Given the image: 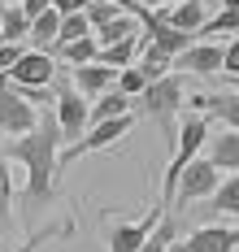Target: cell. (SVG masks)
Segmentation results:
<instances>
[{
	"instance_id": "cell-35",
	"label": "cell",
	"mask_w": 239,
	"mask_h": 252,
	"mask_svg": "<svg viewBox=\"0 0 239 252\" xmlns=\"http://www.w3.org/2000/svg\"><path fill=\"white\" fill-rule=\"evenodd\" d=\"M222 9H239V0H222Z\"/></svg>"
},
{
	"instance_id": "cell-5",
	"label": "cell",
	"mask_w": 239,
	"mask_h": 252,
	"mask_svg": "<svg viewBox=\"0 0 239 252\" xmlns=\"http://www.w3.org/2000/svg\"><path fill=\"white\" fill-rule=\"evenodd\" d=\"M165 218V209H148L144 218H131V222H122V218H109L105 222V252H139L148 244V235L157 230V222Z\"/></svg>"
},
{
	"instance_id": "cell-15",
	"label": "cell",
	"mask_w": 239,
	"mask_h": 252,
	"mask_svg": "<svg viewBox=\"0 0 239 252\" xmlns=\"http://www.w3.org/2000/svg\"><path fill=\"white\" fill-rule=\"evenodd\" d=\"M196 113H205V118H217V122H226V130H239V92H217V96H196Z\"/></svg>"
},
{
	"instance_id": "cell-4",
	"label": "cell",
	"mask_w": 239,
	"mask_h": 252,
	"mask_svg": "<svg viewBox=\"0 0 239 252\" xmlns=\"http://www.w3.org/2000/svg\"><path fill=\"white\" fill-rule=\"evenodd\" d=\"M57 135H61V152H70L74 144H79L83 135H87V100H83L79 92H74V83L70 78H57Z\"/></svg>"
},
{
	"instance_id": "cell-34",
	"label": "cell",
	"mask_w": 239,
	"mask_h": 252,
	"mask_svg": "<svg viewBox=\"0 0 239 252\" xmlns=\"http://www.w3.org/2000/svg\"><path fill=\"white\" fill-rule=\"evenodd\" d=\"M139 4H144V9H174L179 0H139Z\"/></svg>"
},
{
	"instance_id": "cell-36",
	"label": "cell",
	"mask_w": 239,
	"mask_h": 252,
	"mask_svg": "<svg viewBox=\"0 0 239 252\" xmlns=\"http://www.w3.org/2000/svg\"><path fill=\"white\" fill-rule=\"evenodd\" d=\"M0 4H22V0H0Z\"/></svg>"
},
{
	"instance_id": "cell-9",
	"label": "cell",
	"mask_w": 239,
	"mask_h": 252,
	"mask_svg": "<svg viewBox=\"0 0 239 252\" xmlns=\"http://www.w3.org/2000/svg\"><path fill=\"white\" fill-rule=\"evenodd\" d=\"M4 83H9V87H30V92H48V83H57V61L48 52L27 48L13 61V70L4 74Z\"/></svg>"
},
{
	"instance_id": "cell-23",
	"label": "cell",
	"mask_w": 239,
	"mask_h": 252,
	"mask_svg": "<svg viewBox=\"0 0 239 252\" xmlns=\"http://www.w3.org/2000/svg\"><path fill=\"white\" fill-rule=\"evenodd\" d=\"M131 35H139V22H135L131 13H122V18H113V22H105V26H96V31H91V39H96L100 48L118 44V39H131Z\"/></svg>"
},
{
	"instance_id": "cell-31",
	"label": "cell",
	"mask_w": 239,
	"mask_h": 252,
	"mask_svg": "<svg viewBox=\"0 0 239 252\" xmlns=\"http://www.w3.org/2000/svg\"><path fill=\"white\" fill-rule=\"evenodd\" d=\"M22 44H0V78L9 74V70H13V61H18V57H22Z\"/></svg>"
},
{
	"instance_id": "cell-18",
	"label": "cell",
	"mask_w": 239,
	"mask_h": 252,
	"mask_svg": "<svg viewBox=\"0 0 239 252\" xmlns=\"http://www.w3.org/2000/svg\"><path fill=\"white\" fill-rule=\"evenodd\" d=\"M135 70L144 74V83H157V78H165L170 70H174V57L161 52V48H152V44L144 39V44H139V61H135Z\"/></svg>"
},
{
	"instance_id": "cell-25",
	"label": "cell",
	"mask_w": 239,
	"mask_h": 252,
	"mask_svg": "<svg viewBox=\"0 0 239 252\" xmlns=\"http://www.w3.org/2000/svg\"><path fill=\"white\" fill-rule=\"evenodd\" d=\"M87 35H91V22H87L83 13H70V18H61V31H57V44H53V48H65V44L87 39Z\"/></svg>"
},
{
	"instance_id": "cell-10",
	"label": "cell",
	"mask_w": 239,
	"mask_h": 252,
	"mask_svg": "<svg viewBox=\"0 0 239 252\" xmlns=\"http://www.w3.org/2000/svg\"><path fill=\"white\" fill-rule=\"evenodd\" d=\"M239 226H196L187 239L174 244V252H235Z\"/></svg>"
},
{
	"instance_id": "cell-22",
	"label": "cell",
	"mask_w": 239,
	"mask_h": 252,
	"mask_svg": "<svg viewBox=\"0 0 239 252\" xmlns=\"http://www.w3.org/2000/svg\"><path fill=\"white\" fill-rule=\"evenodd\" d=\"M205 204H209V213L239 218V174H226V178H222V187H217V191H213Z\"/></svg>"
},
{
	"instance_id": "cell-11",
	"label": "cell",
	"mask_w": 239,
	"mask_h": 252,
	"mask_svg": "<svg viewBox=\"0 0 239 252\" xmlns=\"http://www.w3.org/2000/svg\"><path fill=\"white\" fill-rule=\"evenodd\" d=\"M139 26L148 31V44H152V48H161V52H170V57H179V52L191 48V35L174 31V26L165 22V13H161V9H144Z\"/></svg>"
},
{
	"instance_id": "cell-20",
	"label": "cell",
	"mask_w": 239,
	"mask_h": 252,
	"mask_svg": "<svg viewBox=\"0 0 239 252\" xmlns=\"http://www.w3.org/2000/svg\"><path fill=\"white\" fill-rule=\"evenodd\" d=\"M57 31H61V13H57V9H44V13L30 22V44H35V52H53Z\"/></svg>"
},
{
	"instance_id": "cell-29",
	"label": "cell",
	"mask_w": 239,
	"mask_h": 252,
	"mask_svg": "<svg viewBox=\"0 0 239 252\" xmlns=\"http://www.w3.org/2000/svg\"><path fill=\"white\" fill-rule=\"evenodd\" d=\"M61 235H70V222H57V226H44V230H35V235H30V239H27V244H22L18 252H39L44 244H48V239H61Z\"/></svg>"
},
{
	"instance_id": "cell-21",
	"label": "cell",
	"mask_w": 239,
	"mask_h": 252,
	"mask_svg": "<svg viewBox=\"0 0 239 252\" xmlns=\"http://www.w3.org/2000/svg\"><path fill=\"white\" fill-rule=\"evenodd\" d=\"M30 35V18L22 13V4H4L0 9V39L4 44H22Z\"/></svg>"
},
{
	"instance_id": "cell-28",
	"label": "cell",
	"mask_w": 239,
	"mask_h": 252,
	"mask_svg": "<svg viewBox=\"0 0 239 252\" xmlns=\"http://www.w3.org/2000/svg\"><path fill=\"white\" fill-rule=\"evenodd\" d=\"M83 18H87V22H91V31H96V26H105V22H113V18H122V9H118V4H109V0H87Z\"/></svg>"
},
{
	"instance_id": "cell-27",
	"label": "cell",
	"mask_w": 239,
	"mask_h": 252,
	"mask_svg": "<svg viewBox=\"0 0 239 252\" xmlns=\"http://www.w3.org/2000/svg\"><path fill=\"white\" fill-rule=\"evenodd\" d=\"M13 218V170H9V161L0 157V226Z\"/></svg>"
},
{
	"instance_id": "cell-6",
	"label": "cell",
	"mask_w": 239,
	"mask_h": 252,
	"mask_svg": "<svg viewBox=\"0 0 239 252\" xmlns=\"http://www.w3.org/2000/svg\"><path fill=\"white\" fill-rule=\"evenodd\" d=\"M135 130V113H122V118H113V122H96V126H87V135H83L79 144L70 152H61L57 157V170L61 165H70V161H79V157H87V152H105V148H113L122 135H131Z\"/></svg>"
},
{
	"instance_id": "cell-1",
	"label": "cell",
	"mask_w": 239,
	"mask_h": 252,
	"mask_svg": "<svg viewBox=\"0 0 239 252\" xmlns=\"http://www.w3.org/2000/svg\"><path fill=\"white\" fill-rule=\"evenodd\" d=\"M0 157H4V161H22V165H27V174H30L27 204H30V209L48 204V196H53V174H57V157H61V135H57L53 109H44V113H39V122H35L30 135L9 139Z\"/></svg>"
},
{
	"instance_id": "cell-7",
	"label": "cell",
	"mask_w": 239,
	"mask_h": 252,
	"mask_svg": "<svg viewBox=\"0 0 239 252\" xmlns=\"http://www.w3.org/2000/svg\"><path fill=\"white\" fill-rule=\"evenodd\" d=\"M35 122H39V109H35L18 87H9V83L0 78V135H4V139H22V135L35 130Z\"/></svg>"
},
{
	"instance_id": "cell-2",
	"label": "cell",
	"mask_w": 239,
	"mask_h": 252,
	"mask_svg": "<svg viewBox=\"0 0 239 252\" xmlns=\"http://www.w3.org/2000/svg\"><path fill=\"white\" fill-rule=\"evenodd\" d=\"M205 144H209V118H205V113H187V118H183V130H179V139H174L170 170H165V178H161V209H170V204H174L179 174H183L187 165L205 152Z\"/></svg>"
},
{
	"instance_id": "cell-26",
	"label": "cell",
	"mask_w": 239,
	"mask_h": 252,
	"mask_svg": "<svg viewBox=\"0 0 239 252\" xmlns=\"http://www.w3.org/2000/svg\"><path fill=\"white\" fill-rule=\"evenodd\" d=\"M174 230H179V222H174V218H161L157 230L148 235V244H144L139 252H170V248H174Z\"/></svg>"
},
{
	"instance_id": "cell-24",
	"label": "cell",
	"mask_w": 239,
	"mask_h": 252,
	"mask_svg": "<svg viewBox=\"0 0 239 252\" xmlns=\"http://www.w3.org/2000/svg\"><path fill=\"white\" fill-rule=\"evenodd\" d=\"M96 52H100V44L87 35V39H74V44H65V48H53L48 57H53V61L61 57L65 65H74V70H79V65H91V61H96Z\"/></svg>"
},
{
	"instance_id": "cell-30",
	"label": "cell",
	"mask_w": 239,
	"mask_h": 252,
	"mask_svg": "<svg viewBox=\"0 0 239 252\" xmlns=\"http://www.w3.org/2000/svg\"><path fill=\"white\" fill-rule=\"evenodd\" d=\"M222 74L239 78V35H231V44H222Z\"/></svg>"
},
{
	"instance_id": "cell-33",
	"label": "cell",
	"mask_w": 239,
	"mask_h": 252,
	"mask_svg": "<svg viewBox=\"0 0 239 252\" xmlns=\"http://www.w3.org/2000/svg\"><path fill=\"white\" fill-rule=\"evenodd\" d=\"M44 9H53V0H22V13H27L30 22H35V18L44 13Z\"/></svg>"
},
{
	"instance_id": "cell-19",
	"label": "cell",
	"mask_w": 239,
	"mask_h": 252,
	"mask_svg": "<svg viewBox=\"0 0 239 252\" xmlns=\"http://www.w3.org/2000/svg\"><path fill=\"white\" fill-rule=\"evenodd\" d=\"M122 113H131V100L122 96V92H105V96H96V104H87V122H113V118H122Z\"/></svg>"
},
{
	"instance_id": "cell-12",
	"label": "cell",
	"mask_w": 239,
	"mask_h": 252,
	"mask_svg": "<svg viewBox=\"0 0 239 252\" xmlns=\"http://www.w3.org/2000/svg\"><path fill=\"white\" fill-rule=\"evenodd\" d=\"M205 161H209L217 174H239V130H213L209 135V144H205Z\"/></svg>"
},
{
	"instance_id": "cell-37",
	"label": "cell",
	"mask_w": 239,
	"mask_h": 252,
	"mask_svg": "<svg viewBox=\"0 0 239 252\" xmlns=\"http://www.w3.org/2000/svg\"><path fill=\"white\" fill-rule=\"evenodd\" d=\"M0 9H4V4H0Z\"/></svg>"
},
{
	"instance_id": "cell-3",
	"label": "cell",
	"mask_w": 239,
	"mask_h": 252,
	"mask_svg": "<svg viewBox=\"0 0 239 252\" xmlns=\"http://www.w3.org/2000/svg\"><path fill=\"white\" fill-rule=\"evenodd\" d=\"M183 100H187L183 78H179V74H165V78H157V83H148V87H144V96H139V113H148V122H157L161 135L174 144V139H179L174 118L183 113Z\"/></svg>"
},
{
	"instance_id": "cell-16",
	"label": "cell",
	"mask_w": 239,
	"mask_h": 252,
	"mask_svg": "<svg viewBox=\"0 0 239 252\" xmlns=\"http://www.w3.org/2000/svg\"><path fill=\"white\" fill-rule=\"evenodd\" d=\"M165 13V22L174 26V31H183V35H200V26L209 22V9H205V0H179L174 9H161Z\"/></svg>"
},
{
	"instance_id": "cell-14",
	"label": "cell",
	"mask_w": 239,
	"mask_h": 252,
	"mask_svg": "<svg viewBox=\"0 0 239 252\" xmlns=\"http://www.w3.org/2000/svg\"><path fill=\"white\" fill-rule=\"evenodd\" d=\"M70 83H74V92H79L83 100H96V96H105V92H113V83H118V70H105V65H79L74 74H70Z\"/></svg>"
},
{
	"instance_id": "cell-8",
	"label": "cell",
	"mask_w": 239,
	"mask_h": 252,
	"mask_svg": "<svg viewBox=\"0 0 239 252\" xmlns=\"http://www.w3.org/2000/svg\"><path fill=\"white\" fill-rule=\"evenodd\" d=\"M222 187V174L213 170L205 157H196L191 165H187L183 174H179V187H174V209L183 213L187 204H196V200H209L213 191Z\"/></svg>"
},
{
	"instance_id": "cell-17",
	"label": "cell",
	"mask_w": 239,
	"mask_h": 252,
	"mask_svg": "<svg viewBox=\"0 0 239 252\" xmlns=\"http://www.w3.org/2000/svg\"><path fill=\"white\" fill-rule=\"evenodd\" d=\"M139 35H131V39H118V44H109V48L96 52V65H105V70H126V65H135L139 61Z\"/></svg>"
},
{
	"instance_id": "cell-13",
	"label": "cell",
	"mask_w": 239,
	"mask_h": 252,
	"mask_svg": "<svg viewBox=\"0 0 239 252\" xmlns=\"http://www.w3.org/2000/svg\"><path fill=\"white\" fill-rule=\"evenodd\" d=\"M174 65L187 70V74H217V70H222V44L200 39V44H191L187 52H179V57H174Z\"/></svg>"
},
{
	"instance_id": "cell-32",
	"label": "cell",
	"mask_w": 239,
	"mask_h": 252,
	"mask_svg": "<svg viewBox=\"0 0 239 252\" xmlns=\"http://www.w3.org/2000/svg\"><path fill=\"white\" fill-rule=\"evenodd\" d=\"M53 9L61 18H70V13H83V9H87V0H53Z\"/></svg>"
}]
</instances>
